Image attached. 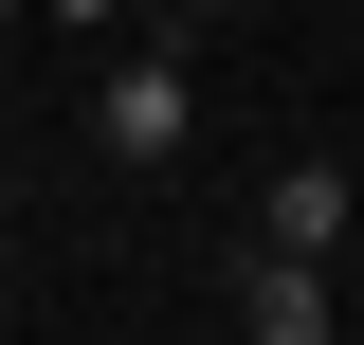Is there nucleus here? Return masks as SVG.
I'll return each instance as SVG.
<instances>
[{"mask_svg": "<svg viewBox=\"0 0 364 345\" xmlns=\"http://www.w3.org/2000/svg\"><path fill=\"white\" fill-rule=\"evenodd\" d=\"M0 18H18V0H0Z\"/></svg>", "mask_w": 364, "mask_h": 345, "instance_id": "4", "label": "nucleus"}, {"mask_svg": "<svg viewBox=\"0 0 364 345\" xmlns=\"http://www.w3.org/2000/svg\"><path fill=\"white\" fill-rule=\"evenodd\" d=\"M255 255H273V273H328V255H346V164H273Z\"/></svg>", "mask_w": 364, "mask_h": 345, "instance_id": "2", "label": "nucleus"}, {"mask_svg": "<svg viewBox=\"0 0 364 345\" xmlns=\"http://www.w3.org/2000/svg\"><path fill=\"white\" fill-rule=\"evenodd\" d=\"M182 128H200V91H182V55H164V37L91 73V146H109L128 182H164V164H182Z\"/></svg>", "mask_w": 364, "mask_h": 345, "instance_id": "1", "label": "nucleus"}, {"mask_svg": "<svg viewBox=\"0 0 364 345\" xmlns=\"http://www.w3.org/2000/svg\"><path fill=\"white\" fill-rule=\"evenodd\" d=\"M237 345H346V327H328V273H273V255H255V291H237Z\"/></svg>", "mask_w": 364, "mask_h": 345, "instance_id": "3", "label": "nucleus"}]
</instances>
